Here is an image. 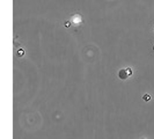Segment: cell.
I'll list each match as a JSON object with an SVG mask.
<instances>
[{
  "instance_id": "cell-4",
  "label": "cell",
  "mask_w": 154,
  "mask_h": 139,
  "mask_svg": "<svg viewBox=\"0 0 154 139\" xmlns=\"http://www.w3.org/2000/svg\"><path fill=\"white\" fill-rule=\"evenodd\" d=\"M144 100H145V101H149V100H151V96H149L148 94H145V95H144Z\"/></svg>"
},
{
  "instance_id": "cell-1",
  "label": "cell",
  "mask_w": 154,
  "mask_h": 139,
  "mask_svg": "<svg viewBox=\"0 0 154 139\" xmlns=\"http://www.w3.org/2000/svg\"><path fill=\"white\" fill-rule=\"evenodd\" d=\"M72 22L74 23V24H80V23H82V17L80 14H75V15L72 17Z\"/></svg>"
},
{
  "instance_id": "cell-2",
  "label": "cell",
  "mask_w": 154,
  "mask_h": 139,
  "mask_svg": "<svg viewBox=\"0 0 154 139\" xmlns=\"http://www.w3.org/2000/svg\"><path fill=\"white\" fill-rule=\"evenodd\" d=\"M118 76H119V78L121 79H126V78L129 77L130 74H129V72H128V70H121L119 71V73H118Z\"/></svg>"
},
{
  "instance_id": "cell-5",
  "label": "cell",
  "mask_w": 154,
  "mask_h": 139,
  "mask_svg": "<svg viewBox=\"0 0 154 139\" xmlns=\"http://www.w3.org/2000/svg\"><path fill=\"white\" fill-rule=\"evenodd\" d=\"M65 26H66V27H69V26H71V22H69V21L65 22Z\"/></svg>"
},
{
  "instance_id": "cell-3",
  "label": "cell",
  "mask_w": 154,
  "mask_h": 139,
  "mask_svg": "<svg viewBox=\"0 0 154 139\" xmlns=\"http://www.w3.org/2000/svg\"><path fill=\"white\" fill-rule=\"evenodd\" d=\"M23 54H24V51H23V49H19V50H17V56L22 57Z\"/></svg>"
}]
</instances>
